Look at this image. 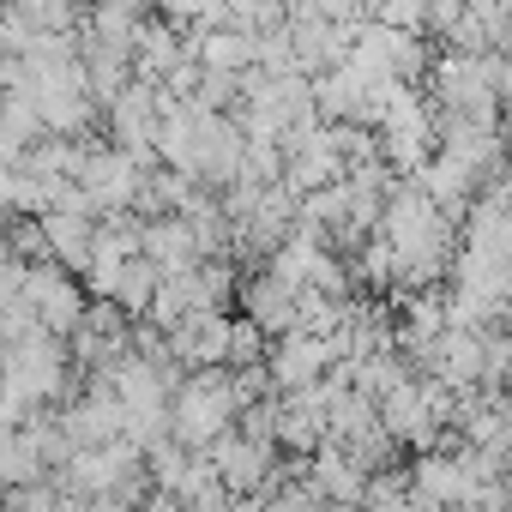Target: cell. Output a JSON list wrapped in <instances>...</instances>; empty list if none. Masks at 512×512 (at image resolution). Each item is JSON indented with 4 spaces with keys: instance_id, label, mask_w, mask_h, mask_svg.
I'll return each mask as SVG.
<instances>
[{
    "instance_id": "cell-1",
    "label": "cell",
    "mask_w": 512,
    "mask_h": 512,
    "mask_svg": "<svg viewBox=\"0 0 512 512\" xmlns=\"http://www.w3.org/2000/svg\"><path fill=\"white\" fill-rule=\"evenodd\" d=\"M235 386H229V368H187L175 386H169V440H181L187 452H205L223 428H235Z\"/></svg>"
},
{
    "instance_id": "cell-2",
    "label": "cell",
    "mask_w": 512,
    "mask_h": 512,
    "mask_svg": "<svg viewBox=\"0 0 512 512\" xmlns=\"http://www.w3.org/2000/svg\"><path fill=\"white\" fill-rule=\"evenodd\" d=\"M428 85H434L440 115H482V121H494L500 97H506V61H500V49H482V55L446 49L440 61H428Z\"/></svg>"
},
{
    "instance_id": "cell-3",
    "label": "cell",
    "mask_w": 512,
    "mask_h": 512,
    "mask_svg": "<svg viewBox=\"0 0 512 512\" xmlns=\"http://www.w3.org/2000/svg\"><path fill=\"white\" fill-rule=\"evenodd\" d=\"M205 464H211V476H217L223 494H266V488H278V452H272V440H260V434L223 428V434L205 446Z\"/></svg>"
},
{
    "instance_id": "cell-4",
    "label": "cell",
    "mask_w": 512,
    "mask_h": 512,
    "mask_svg": "<svg viewBox=\"0 0 512 512\" xmlns=\"http://www.w3.org/2000/svg\"><path fill=\"white\" fill-rule=\"evenodd\" d=\"M19 302L31 308V320L49 332V338H61L67 344V332L79 326V314H85V284L73 278V272H61L55 260H37V266H25V284H19Z\"/></svg>"
},
{
    "instance_id": "cell-5",
    "label": "cell",
    "mask_w": 512,
    "mask_h": 512,
    "mask_svg": "<svg viewBox=\"0 0 512 512\" xmlns=\"http://www.w3.org/2000/svg\"><path fill=\"white\" fill-rule=\"evenodd\" d=\"M139 175H145V169H139L127 151H115V145H85V163H79L73 187H79L85 211L103 223V217H121V211L133 205V187H139Z\"/></svg>"
},
{
    "instance_id": "cell-6",
    "label": "cell",
    "mask_w": 512,
    "mask_h": 512,
    "mask_svg": "<svg viewBox=\"0 0 512 512\" xmlns=\"http://www.w3.org/2000/svg\"><path fill=\"white\" fill-rule=\"evenodd\" d=\"M278 157H284V187L290 193H314V187H332L344 175V157L332 145V127L326 121H302L278 139Z\"/></svg>"
},
{
    "instance_id": "cell-7",
    "label": "cell",
    "mask_w": 512,
    "mask_h": 512,
    "mask_svg": "<svg viewBox=\"0 0 512 512\" xmlns=\"http://www.w3.org/2000/svg\"><path fill=\"white\" fill-rule=\"evenodd\" d=\"M103 121H109L115 151H127L139 169H157V151H151V133H157V91H151V85L133 79L115 103H103Z\"/></svg>"
},
{
    "instance_id": "cell-8",
    "label": "cell",
    "mask_w": 512,
    "mask_h": 512,
    "mask_svg": "<svg viewBox=\"0 0 512 512\" xmlns=\"http://www.w3.org/2000/svg\"><path fill=\"white\" fill-rule=\"evenodd\" d=\"M362 488H368V470L338 446V440H320L308 452V494L332 512H356L362 506Z\"/></svg>"
},
{
    "instance_id": "cell-9",
    "label": "cell",
    "mask_w": 512,
    "mask_h": 512,
    "mask_svg": "<svg viewBox=\"0 0 512 512\" xmlns=\"http://www.w3.org/2000/svg\"><path fill=\"white\" fill-rule=\"evenodd\" d=\"M151 19H157V13H151V0H91L85 19H79V37L133 55V37H139Z\"/></svg>"
},
{
    "instance_id": "cell-10",
    "label": "cell",
    "mask_w": 512,
    "mask_h": 512,
    "mask_svg": "<svg viewBox=\"0 0 512 512\" xmlns=\"http://www.w3.org/2000/svg\"><path fill=\"white\" fill-rule=\"evenodd\" d=\"M37 235H43V253L61 266V272H85V260H91V235H97V217L91 211H43L37 217Z\"/></svg>"
},
{
    "instance_id": "cell-11",
    "label": "cell",
    "mask_w": 512,
    "mask_h": 512,
    "mask_svg": "<svg viewBox=\"0 0 512 512\" xmlns=\"http://www.w3.org/2000/svg\"><path fill=\"white\" fill-rule=\"evenodd\" d=\"M139 253L157 266V278H169V272H193V266H199V241H193V229H187L175 211L139 223Z\"/></svg>"
},
{
    "instance_id": "cell-12",
    "label": "cell",
    "mask_w": 512,
    "mask_h": 512,
    "mask_svg": "<svg viewBox=\"0 0 512 512\" xmlns=\"http://www.w3.org/2000/svg\"><path fill=\"white\" fill-rule=\"evenodd\" d=\"M241 320H247V326H260L266 338L296 332V290H290V284H278L272 272L247 278V284H241Z\"/></svg>"
},
{
    "instance_id": "cell-13",
    "label": "cell",
    "mask_w": 512,
    "mask_h": 512,
    "mask_svg": "<svg viewBox=\"0 0 512 512\" xmlns=\"http://www.w3.org/2000/svg\"><path fill=\"white\" fill-rule=\"evenodd\" d=\"M151 290H157V266L145 260V253H133V260L109 278V290H103V302H115L127 320H145V302H151Z\"/></svg>"
},
{
    "instance_id": "cell-14",
    "label": "cell",
    "mask_w": 512,
    "mask_h": 512,
    "mask_svg": "<svg viewBox=\"0 0 512 512\" xmlns=\"http://www.w3.org/2000/svg\"><path fill=\"white\" fill-rule=\"evenodd\" d=\"M266 332L260 326H247V320H229V344H223V368H253V362H266Z\"/></svg>"
},
{
    "instance_id": "cell-15",
    "label": "cell",
    "mask_w": 512,
    "mask_h": 512,
    "mask_svg": "<svg viewBox=\"0 0 512 512\" xmlns=\"http://www.w3.org/2000/svg\"><path fill=\"white\" fill-rule=\"evenodd\" d=\"M302 7L314 19H326V25H356L362 19V0H302Z\"/></svg>"
},
{
    "instance_id": "cell-16",
    "label": "cell",
    "mask_w": 512,
    "mask_h": 512,
    "mask_svg": "<svg viewBox=\"0 0 512 512\" xmlns=\"http://www.w3.org/2000/svg\"><path fill=\"white\" fill-rule=\"evenodd\" d=\"M133 512H181V500H175V494H163V488H151Z\"/></svg>"
}]
</instances>
